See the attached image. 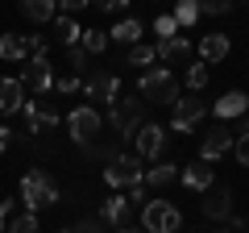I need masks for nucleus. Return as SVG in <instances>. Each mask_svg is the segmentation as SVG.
<instances>
[{"label": "nucleus", "mask_w": 249, "mask_h": 233, "mask_svg": "<svg viewBox=\"0 0 249 233\" xmlns=\"http://www.w3.org/2000/svg\"><path fill=\"white\" fill-rule=\"evenodd\" d=\"M9 208H13V200H4V204H0V233H4V225H9Z\"/></svg>", "instance_id": "39"}, {"label": "nucleus", "mask_w": 249, "mask_h": 233, "mask_svg": "<svg viewBox=\"0 0 249 233\" xmlns=\"http://www.w3.org/2000/svg\"><path fill=\"white\" fill-rule=\"evenodd\" d=\"M212 113H216V121H232V116H245V113H249V96H245V92H224V96L212 104Z\"/></svg>", "instance_id": "15"}, {"label": "nucleus", "mask_w": 249, "mask_h": 233, "mask_svg": "<svg viewBox=\"0 0 249 233\" xmlns=\"http://www.w3.org/2000/svg\"><path fill=\"white\" fill-rule=\"evenodd\" d=\"M67 233H108V225H104V221H91V216H88V221H75V229H67Z\"/></svg>", "instance_id": "34"}, {"label": "nucleus", "mask_w": 249, "mask_h": 233, "mask_svg": "<svg viewBox=\"0 0 249 233\" xmlns=\"http://www.w3.org/2000/svg\"><path fill=\"white\" fill-rule=\"evenodd\" d=\"M232 142H237V134H232L224 121H216V125L204 134V146H199V162H208V167H212V162H220L224 154H232Z\"/></svg>", "instance_id": "8"}, {"label": "nucleus", "mask_w": 249, "mask_h": 233, "mask_svg": "<svg viewBox=\"0 0 249 233\" xmlns=\"http://www.w3.org/2000/svg\"><path fill=\"white\" fill-rule=\"evenodd\" d=\"M58 9L67 13V17H75V13H83V9H88V0H58Z\"/></svg>", "instance_id": "37"}, {"label": "nucleus", "mask_w": 249, "mask_h": 233, "mask_svg": "<svg viewBox=\"0 0 249 233\" xmlns=\"http://www.w3.org/2000/svg\"><path fill=\"white\" fill-rule=\"evenodd\" d=\"M178 225H183V213L170 200H145V208H142L145 233H178Z\"/></svg>", "instance_id": "5"}, {"label": "nucleus", "mask_w": 249, "mask_h": 233, "mask_svg": "<svg viewBox=\"0 0 249 233\" xmlns=\"http://www.w3.org/2000/svg\"><path fill=\"white\" fill-rule=\"evenodd\" d=\"M142 175H145V167H142L137 154L116 150L112 158L104 162V183H108V188H133V183H142Z\"/></svg>", "instance_id": "3"}, {"label": "nucleus", "mask_w": 249, "mask_h": 233, "mask_svg": "<svg viewBox=\"0 0 249 233\" xmlns=\"http://www.w3.org/2000/svg\"><path fill=\"white\" fill-rule=\"evenodd\" d=\"M142 121H145V100H142V96H133V100H116V104L108 108V125H112L121 137H133Z\"/></svg>", "instance_id": "6"}, {"label": "nucleus", "mask_w": 249, "mask_h": 233, "mask_svg": "<svg viewBox=\"0 0 249 233\" xmlns=\"http://www.w3.org/2000/svg\"><path fill=\"white\" fill-rule=\"evenodd\" d=\"M183 188L187 192H208L212 188V167L208 162H187L183 167Z\"/></svg>", "instance_id": "19"}, {"label": "nucleus", "mask_w": 249, "mask_h": 233, "mask_svg": "<svg viewBox=\"0 0 249 233\" xmlns=\"http://www.w3.org/2000/svg\"><path fill=\"white\" fill-rule=\"evenodd\" d=\"M154 54H158L162 63H175V58L183 63L187 54H191V42H187L183 34H175V38H158V42H154Z\"/></svg>", "instance_id": "17"}, {"label": "nucleus", "mask_w": 249, "mask_h": 233, "mask_svg": "<svg viewBox=\"0 0 249 233\" xmlns=\"http://www.w3.org/2000/svg\"><path fill=\"white\" fill-rule=\"evenodd\" d=\"M54 38H58L62 46H67V50H71V46H79V38H83V29L75 25V17H67V13H54Z\"/></svg>", "instance_id": "22"}, {"label": "nucleus", "mask_w": 249, "mask_h": 233, "mask_svg": "<svg viewBox=\"0 0 249 233\" xmlns=\"http://www.w3.org/2000/svg\"><path fill=\"white\" fill-rule=\"evenodd\" d=\"M237 121H241V125L232 129V134H241V137H245V134H249V113H245V116H237Z\"/></svg>", "instance_id": "40"}, {"label": "nucleus", "mask_w": 249, "mask_h": 233, "mask_svg": "<svg viewBox=\"0 0 249 233\" xmlns=\"http://www.w3.org/2000/svg\"><path fill=\"white\" fill-rule=\"evenodd\" d=\"M83 96L91 100V108H100V104H108V108H112L116 100H121V75H116V71H108V67L91 71L88 79H83Z\"/></svg>", "instance_id": "4"}, {"label": "nucleus", "mask_w": 249, "mask_h": 233, "mask_svg": "<svg viewBox=\"0 0 249 233\" xmlns=\"http://www.w3.org/2000/svg\"><path fill=\"white\" fill-rule=\"evenodd\" d=\"M116 233H142V229H137V225H121Z\"/></svg>", "instance_id": "41"}, {"label": "nucleus", "mask_w": 249, "mask_h": 233, "mask_svg": "<svg viewBox=\"0 0 249 233\" xmlns=\"http://www.w3.org/2000/svg\"><path fill=\"white\" fill-rule=\"evenodd\" d=\"M21 13H25L34 25H46V21H54V13H58V0H21Z\"/></svg>", "instance_id": "23"}, {"label": "nucleus", "mask_w": 249, "mask_h": 233, "mask_svg": "<svg viewBox=\"0 0 249 233\" xmlns=\"http://www.w3.org/2000/svg\"><path fill=\"white\" fill-rule=\"evenodd\" d=\"M229 50H232V42H229V34H204L199 38V63H224L229 58Z\"/></svg>", "instance_id": "14"}, {"label": "nucleus", "mask_w": 249, "mask_h": 233, "mask_svg": "<svg viewBox=\"0 0 249 233\" xmlns=\"http://www.w3.org/2000/svg\"><path fill=\"white\" fill-rule=\"evenodd\" d=\"M58 233H67V229H58Z\"/></svg>", "instance_id": "44"}, {"label": "nucleus", "mask_w": 249, "mask_h": 233, "mask_svg": "<svg viewBox=\"0 0 249 233\" xmlns=\"http://www.w3.org/2000/svg\"><path fill=\"white\" fill-rule=\"evenodd\" d=\"M142 34H145V29H142V21H137V17H124V21H116V25L108 29V42L137 46V42H142Z\"/></svg>", "instance_id": "20"}, {"label": "nucleus", "mask_w": 249, "mask_h": 233, "mask_svg": "<svg viewBox=\"0 0 249 233\" xmlns=\"http://www.w3.org/2000/svg\"><path fill=\"white\" fill-rule=\"evenodd\" d=\"M58 200H62V192L54 188V179L42 167L25 171V179H21V204H25L29 213H34V208H46V204H58Z\"/></svg>", "instance_id": "2"}, {"label": "nucleus", "mask_w": 249, "mask_h": 233, "mask_svg": "<svg viewBox=\"0 0 249 233\" xmlns=\"http://www.w3.org/2000/svg\"><path fill=\"white\" fill-rule=\"evenodd\" d=\"M175 175H178L175 162H158V167H150L142 175V183H145V188H166V183H175Z\"/></svg>", "instance_id": "24"}, {"label": "nucleus", "mask_w": 249, "mask_h": 233, "mask_svg": "<svg viewBox=\"0 0 249 233\" xmlns=\"http://www.w3.org/2000/svg\"><path fill=\"white\" fill-rule=\"evenodd\" d=\"M204 113H208V100H196V96H178L175 100V116H170V129L175 134H191V129L204 121Z\"/></svg>", "instance_id": "10"}, {"label": "nucleus", "mask_w": 249, "mask_h": 233, "mask_svg": "<svg viewBox=\"0 0 249 233\" xmlns=\"http://www.w3.org/2000/svg\"><path fill=\"white\" fill-rule=\"evenodd\" d=\"M137 96H142L145 104H175L183 92H178V79L166 67H150V71H142V79H137Z\"/></svg>", "instance_id": "1"}, {"label": "nucleus", "mask_w": 249, "mask_h": 233, "mask_svg": "<svg viewBox=\"0 0 249 233\" xmlns=\"http://www.w3.org/2000/svg\"><path fill=\"white\" fill-rule=\"evenodd\" d=\"M129 216H133V200H129V196H112V200H104V213H100V221H104V225L121 229V225H129Z\"/></svg>", "instance_id": "16"}, {"label": "nucleus", "mask_w": 249, "mask_h": 233, "mask_svg": "<svg viewBox=\"0 0 249 233\" xmlns=\"http://www.w3.org/2000/svg\"><path fill=\"white\" fill-rule=\"evenodd\" d=\"M220 233H237V229H220Z\"/></svg>", "instance_id": "42"}, {"label": "nucleus", "mask_w": 249, "mask_h": 233, "mask_svg": "<svg viewBox=\"0 0 249 233\" xmlns=\"http://www.w3.org/2000/svg\"><path fill=\"white\" fill-rule=\"evenodd\" d=\"M187 88H191V92H204L208 88V63H191V67H187Z\"/></svg>", "instance_id": "29"}, {"label": "nucleus", "mask_w": 249, "mask_h": 233, "mask_svg": "<svg viewBox=\"0 0 249 233\" xmlns=\"http://www.w3.org/2000/svg\"><path fill=\"white\" fill-rule=\"evenodd\" d=\"M54 92H62V96H75V92H83V79L75 71H62L54 75Z\"/></svg>", "instance_id": "28"}, {"label": "nucleus", "mask_w": 249, "mask_h": 233, "mask_svg": "<svg viewBox=\"0 0 249 233\" xmlns=\"http://www.w3.org/2000/svg\"><path fill=\"white\" fill-rule=\"evenodd\" d=\"M204 13L224 17V13H232V0H199V17H204Z\"/></svg>", "instance_id": "31"}, {"label": "nucleus", "mask_w": 249, "mask_h": 233, "mask_svg": "<svg viewBox=\"0 0 249 233\" xmlns=\"http://www.w3.org/2000/svg\"><path fill=\"white\" fill-rule=\"evenodd\" d=\"M124 63H129V67H150V63H158V54H154V46L137 42V46H129V54H124Z\"/></svg>", "instance_id": "26"}, {"label": "nucleus", "mask_w": 249, "mask_h": 233, "mask_svg": "<svg viewBox=\"0 0 249 233\" xmlns=\"http://www.w3.org/2000/svg\"><path fill=\"white\" fill-rule=\"evenodd\" d=\"M67 129H71L75 142H96V134L104 129V116H100V108L79 104V108H71V116H67Z\"/></svg>", "instance_id": "9"}, {"label": "nucleus", "mask_w": 249, "mask_h": 233, "mask_svg": "<svg viewBox=\"0 0 249 233\" xmlns=\"http://www.w3.org/2000/svg\"><path fill=\"white\" fill-rule=\"evenodd\" d=\"M170 17H175L178 29H191L199 21V0H175V13H170Z\"/></svg>", "instance_id": "25"}, {"label": "nucleus", "mask_w": 249, "mask_h": 233, "mask_svg": "<svg viewBox=\"0 0 249 233\" xmlns=\"http://www.w3.org/2000/svg\"><path fill=\"white\" fill-rule=\"evenodd\" d=\"M162 150H166V129L158 125V121H142L133 134V154L142 162H158Z\"/></svg>", "instance_id": "7"}, {"label": "nucleus", "mask_w": 249, "mask_h": 233, "mask_svg": "<svg viewBox=\"0 0 249 233\" xmlns=\"http://www.w3.org/2000/svg\"><path fill=\"white\" fill-rule=\"evenodd\" d=\"M154 34H158V38H175V34H178V25H175V17H170V13H162V17L154 21Z\"/></svg>", "instance_id": "33"}, {"label": "nucleus", "mask_w": 249, "mask_h": 233, "mask_svg": "<svg viewBox=\"0 0 249 233\" xmlns=\"http://www.w3.org/2000/svg\"><path fill=\"white\" fill-rule=\"evenodd\" d=\"M9 146H13V129L0 125V154H9Z\"/></svg>", "instance_id": "38"}, {"label": "nucleus", "mask_w": 249, "mask_h": 233, "mask_svg": "<svg viewBox=\"0 0 249 233\" xmlns=\"http://www.w3.org/2000/svg\"><path fill=\"white\" fill-rule=\"evenodd\" d=\"M0 58H9V63L29 58V34H0Z\"/></svg>", "instance_id": "21"}, {"label": "nucleus", "mask_w": 249, "mask_h": 233, "mask_svg": "<svg viewBox=\"0 0 249 233\" xmlns=\"http://www.w3.org/2000/svg\"><path fill=\"white\" fill-rule=\"evenodd\" d=\"M232 154H237V167H249V134L232 142Z\"/></svg>", "instance_id": "35"}, {"label": "nucleus", "mask_w": 249, "mask_h": 233, "mask_svg": "<svg viewBox=\"0 0 249 233\" xmlns=\"http://www.w3.org/2000/svg\"><path fill=\"white\" fill-rule=\"evenodd\" d=\"M67 67H71L75 75L88 71V50H83V46H71V50H67Z\"/></svg>", "instance_id": "32"}, {"label": "nucleus", "mask_w": 249, "mask_h": 233, "mask_svg": "<svg viewBox=\"0 0 249 233\" xmlns=\"http://www.w3.org/2000/svg\"><path fill=\"white\" fill-rule=\"evenodd\" d=\"M25 108V88H21V79H0V113H21Z\"/></svg>", "instance_id": "18"}, {"label": "nucleus", "mask_w": 249, "mask_h": 233, "mask_svg": "<svg viewBox=\"0 0 249 233\" xmlns=\"http://www.w3.org/2000/svg\"><path fill=\"white\" fill-rule=\"evenodd\" d=\"M21 113H25V134H42V129H54V125L62 121L58 108H54V104H42V100H25Z\"/></svg>", "instance_id": "12"}, {"label": "nucleus", "mask_w": 249, "mask_h": 233, "mask_svg": "<svg viewBox=\"0 0 249 233\" xmlns=\"http://www.w3.org/2000/svg\"><path fill=\"white\" fill-rule=\"evenodd\" d=\"M88 4H96V9H104V13H124L129 9V0H88Z\"/></svg>", "instance_id": "36"}, {"label": "nucleus", "mask_w": 249, "mask_h": 233, "mask_svg": "<svg viewBox=\"0 0 249 233\" xmlns=\"http://www.w3.org/2000/svg\"><path fill=\"white\" fill-rule=\"evenodd\" d=\"M245 96H249V92H245Z\"/></svg>", "instance_id": "45"}, {"label": "nucleus", "mask_w": 249, "mask_h": 233, "mask_svg": "<svg viewBox=\"0 0 249 233\" xmlns=\"http://www.w3.org/2000/svg\"><path fill=\"white\" fill-rule=\"evenodd\" d=\"M79 46H83L88 54H104V50H108V34H104V29H83Z\"/></svg>", "instance_id": "27"}, {"label": "nucleus", "mask_w": 249, "mask_h": 233, "mask_svg": "<svg viewBox=\"0 0 249 233\" xmlns=\"http://www.w3.org/2000/svg\"><path fill=\"white\" fill-rule=\"evenodd\" d=\"M204 216H212V221H229L232 216V192L224 183H212L204 192Z\"/></svg>", "instance_id": "13"}, {"label": "nucleus", "mask_w": 249, "mask_h": 233, "mask_svg": "<svg viewBox=\"0 0 249 233\" xmlns=\"http://www.w3.org/2000/svg\"><path fill=\"white\" fill-rule=\"evenodd\" d=\"M21 88L25 92H37V96H46V92L54 88V67L46 63V54H34L25 67V75H21Z\"/></svg>", "instance_id": "11"}, {"label": "nucleus", "mask_w": 249, "mask_h": 233, "mask_svg": "<svg viewBox=\"0 0 249 233\" xmlns=\"http://www.w3.org/2000/svg\"><path fill=\"white\" fill-rule=\"evenodd\" d=\"M241 4H249V0H241Z\"/></svg>", "instance_id": "43"}, {"label": "nucleus", "mask_w": 249, "mask_h": 233, "mask_svg": "<svg viewBox=\"0 0 249 233\" xmlns=\"http://www.w3.org/2000/svg\"><path fill=\"white\" fill-rule=\"evenodd\" d=\"M4 233H37V216H34V213H21V216H13V221L4 225Z\"/></svg>", "instance_id": "30"}]
</instances>
